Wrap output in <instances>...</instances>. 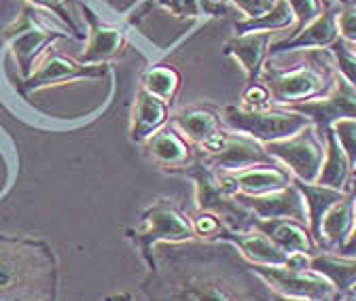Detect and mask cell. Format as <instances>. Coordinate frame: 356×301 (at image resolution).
Masks as SVG:
<instances>
[{
    "label": "cell",
    "instance_id": "83f0119b",
    "mask_svg": "<svg viewBox=\"0 0 356 301\" xmlns=\"http://www.w3.org/2000/svg\"><path fill=\"white\" fill-rule=\"evenodd\" d=\"M297 24L293 9L289 7L286 0H278V3L267 11L265 15L257 19H238L236 22V32L246 34V32H289Z\"/></svg>",
    "mask_w": 356,
    "mask_h": 301
},
{
    "label": "cell",
    "instance_id": "74e56055",
    "mask_svg": "<svg viewBox=\"0 0 356 301\" xmlns=\"http://www.w3.org/2000/svg\"><path fill=\"white\" fill-rule=\"evenodd\" d=\"M104 3L119 15H131L134 11H138V5L143 0H104Z\"/></svg>",
    "mask_w": 356,
    "mask_h": 301
},
{
    "label": "cell",
    "instance_id": "d6986e66",
    "mask_svg": "<svg viewBox=\"0 0 356 301\" xmlns=\"http://www.w3.org/2000/svg\"><path fill=\"white\" fill-rule=\"evenodd\" d=\"M276 42V32H246L232 36L222 54L234 58L246 74V85L257 83L265 62L270 60V49Z\"/></svg>",
    "mask_w": 356,
    "mask_h": 301
},
{
    "label": "cell",
    "instance_id": "e0dca14e",
    "mask_svg": "<svg viewBox=\"0 0 356 301\" xmlns=\"http://www.w3.org/2000/svg\"><path fill=\"white\" fill-rule=\"evenodd\" d=\"M238 202L244 204L257 221H272V219H293L307 225V208L299 193V189L293 185L272 191L265 195H240L236 193Z\"/></svg>",
    "mask_w": 356,
    "mask_h": 301
},
{
    "label": "cell",
    "instance_id": "ffe728a7",
    "mask_svg": "<svg viewBox=\"0 0 356 301\" xmlns=\"http://www.w3.org/2000/svg\"><path fill=\"white\" fill-rule=\"evenodd\" d=\"M354 197H356V189L352 187L350 191L343 193L339 202H335L327 210L316 238L321 250L346 254V248L354 234Z\"/></svg>",
    "mask_w": 356,
    "mask_h": 301
},
{
    "label": "cell",
    "instance_id": "836d02e7",
    "mask_svg": "<svg viewBox=\"0 0 356 301\" xmlns=\"http://www.w3.org/2000/svg\"><path fill=\"white\" fill-rule=\"evenodd\" d=\"M191 217V225H193V231H195V238L197 240H204V242H212L225 225L220 223V219H216L214 214L210 212H204V210H195Z\"/></svg>",
    "mask_w": 356,
    "mask_h": 301
},
{
    "label": "cell",
    "instance_id": "5bb4252c",
    "mask_svg": "<svg viewBox=\"0 0 356 301\" xmlns=\"http://www.w3.org/2000/svg\"><path fill=\"white\" fill-rule=\"evenodd\" d=\"M337 15H339V5H327L325 11L314 22H309L305 28L289 34L282 40H276L270 49V56L333 47L335 42L341 38L339 26H337Z\"/></svg>",
    "mask_w": 356,
    "mask_h": 301
},
{
    "label": "cell",
    "instance_id": "f546056e",
    "mask_svg": "<svg viewBox=\"0 0 356 301\" xmlns=\"http://www.w3.org/2000/svg\"><path fill=\"white\" fill-rule=\"evenodd\" d=\"M333 60H335V68H337V74L341 79H346L352 88L356 90V56L352 51V47L348 45L346 40H337L333 47H329Z\"/></svg>",
    "mask_w": 356,
    "mask_h": 301
},
{
    "label": "cell",
    "instance_id": "6da1fadb",
    "mask_svg": "<svg viewBox=\"0 0 356 301\" xmlns=\"http://www.w3.org/2000/svg\"><path fill=\"white\" fill-rule=\"evenodd\" d=\"M149 301H272V291L227 242H183L155 248L143 282Z\"/></svg>",
    "mask_w": 356,
    "mask_h": 301
},
{
    "label": "cell",
    "instance_id": "3957f363",
    "mask_svg": "<svg viewBox=\"0 0 356 301\" xmlns=\"http://www.w3.org/2000/svg\"><path fill=\"white\" fill-rule=\"evenodd\" d=\"M68 36L74 38L70 32L60 28L49 13L38 11L32 5H24L17 19L3 30V40L13 51L22 79H28L34 72L40 58L54 47L56 40Z\"/></svg>",
    "mask_w": 356,
    "mask_h": 301
},
{
    "label": "cell",
    "instance_id": "484cf974",
    "mask_svg": "<svg viewBox=\"0 0 356 301\" xmlns=\"http://www.w3.org/2000/svg\"><path fill=\"white\" fill-rule=\"evenodd\" d=\"M295 187L299 189V193H301V197L305 202L307 227H309V234L314 236V240H316L323 217L335 202H339L343 197L346 191H337V189H331V187H325V185H318V183H301V181H295Z\"/></svg>",
    "mask_w": 356,
    "mask_h": 301
},
{
    "label": "cell",
    "instance_id": "ab89813d",
    "mask_svg": "<svg viewBox=\"0 0 356 301\" xmlns=\"http://www.w3.org/2000/svg\"><path fill=\"white\" fill-rule=\"evenodd\" d=\"M272 301H312V299H305V297H289V295H282V293H274L272 291Z\"/></svg>",
    "mask_w": 356,
    "mask_h": 301
},
{
    "label": "cell",
    "instance_id": "ba28073f",
    "mask_svg": "<svg viewBox=\"0 0 356 301\" xmlns=\"http://www.w3.org/2000/svg\"><path fill=\"white\" fill-rule=\"evenodd\" d=\"M252 272L267 284L270 291L289 297H305L312 301H323L337 295V291L327 278L309 270V257L305 254H291L286 266H276V268L252 266Z\"/></svg>",
    "mask_w": 356,
    "mask_h": 301
},
{
    "label": "cell",
    "instance_id": "1f68e13d",
    "mask_svg": "<svg viewBox=\"0 0 356 301\" xmlns=\"http://www.w3.org/2000/svg\"><path fill=\"white\" fill-rule=\"evenodd\" d=\"M24 3H26V5H32V7L38 9V11H44V13H49V15H56L58 22H62L66 28H70V32H72V36H74L76 40L83 38V34L79 32L76 24L72 22L70 13H68V9H66V0H24Z\"/></svg>",
    "mask_w": 356,
    "mask_h": 301
},
{
    "label": "cell",
    "instance_id": "7bdbcfd3",
    "mask_svg": "<svg viewBox=\"0 0 356 301\" xmlns=\"http://www.w3.org/2000/svg\"><path fill=\"white\" fill-rule=\"evenodd\" d=\"M352 187L356 189V165L352 168V183H350V189H352Z\"/></svg>",
    "mask_w": 356,
    "mask_h": 301
},
{
    "label": "cell",
    "instance_id": "277c9868",
    "mask_svg": "<svg viewBox=\"0 0 356 301\" xmlns=\"http://www.w3.org/2000/svg\"><path fill=\"white\" fill-rule=\"evenodd\" d=\"M127 238L134 240V246L140 250L149 270L155 266V248L159 244H183L197 240L191 217L172 200H157L149 206L143 212L138 227L127 229Z\"/></svg>",
    "mask_w": 356,
    "mask_h": 301
},
{
    "label": "cell",
    "instance_id": "4316f807",
    "mask_svg": "<svg viewBox=\"0 0 356 301\" xmlns=\"http://www.w3.org/2000/svg\"><path fill=\"white\" fill-rule=\"evenodd\" d=\"M181 85H183L181 72L170 64L151 66L140 76V88L153 94L155 98H159L161 102H165L168 106L174 104L178 92H181Z\"/></svg>",
    "mask_w": 356,
    "mask_h": 301
},
{
    "label": "cell",
    "instance_id": "cb8c5ba5",
    "mask_svg": "<svg viewBox=\"0 0 356 301\" xmlns=\"http://www.w3.org/2000/svg\"><path fill=\"white\" fill-rule=\"evenodd\" d=\"M309 270L327 278L337 295H348L356 284V254L346 257L329 250H318L309 257Z\"/></svg>",
    "mask_w": 356,
    "mask_h": 301
},
{
    "label": "cell",
    "instance_id": "7402d4cb",
    "mask_svg": "<svg viewBox=\"0 0 356 301\" xmlns=\"http://www.w3.org/2000/svg\"><path fill=\"white\" fill-rule=\"evenodd\" d=\"M170 123V106L149 94L147 90L138 88L136 100H134V113L129 123V138L136 145H145L153 134Z\"/></svg>",
    "mask_w": 356,
    "mask_h": 301
},
{
    "label": "cell",
    "instance_id": "4fadbf2b",
    "mask_svg": "<svg viewBox=\"0 0 356 301\" xmlns=\"http://www.w3.org/2000/svg\"><path fill=\"white\" fill-rule=\"evenodd\" d=\"M286 108H293L303 117H307L309 123L318 130V134H323L339 119H356V90L346 79L337 74L333 88L323 98L286 106Z\"/></svg>",
    "mask_w": 356,
    "mask_h": 301
},
{
    "label": "cell",
    "instance_id": "e575fe53",
    "mask_svg": "<svg viewBox=\"0 0 356 301\" xmlns=\"http://www.w3.org/2000/svg\"><path fill=\"white\" fill-rule=\"evenodd\" d=\"M270 106H274L272 96H270V92H267V88L261 81L246 85L244 92H242V102H240L242 111H265Z\"/></svg>",
    "mask_w": 356,
    "mask_h": 301
},
{
    "label": "cell",
    "instance_id": "ac0fdd59",
    "mask_svg": "<svg viewBox=\"0 0 356 301\" xmlns=\"http://www.w3.org/2000/svg\"><path fill=\"white\" fill-rule=\"evenodd\" d=\"M214 240L232 244L250 266H265V268H276V266H286L291 254L280 250L270 238H267L259 227H248V229H222Z\"/></svg>",
    "mask_w": 356,
    "mask_h": 301
},
{
    "label": "cell",
    "instance_id": "7a4b0ae2",
    "mask_svg": "<svg viewBox=\"0 0 356 301\" xmlns=\"http://www.w3.org/2000/svg\"><path fill=\"white\" fill-rule=\"evenodd\" d=\"M295 62L278 66L272 58L265 62L259 81L267 88L274 106H295L323 98L337 79L335 60L329 49L291 51Z\"/></svg>",
    "mask_w": 356,
    "mask_h": 301
},
{
    "label": "cell",
    "instance_id": "bcb514c9",
    "mask_svg": "<svg viewBox=\"0 0 356 301\" xmlns=\"http://www.w3.org/2000/svg\"><path fill=\"white\" fill-rule=\"evenodd\" d=\"M208 3H212V5H225L222 0H208Z\"/></svg>",
    "mask_w": 356,
    "mask_h": 301
},
{
    "label": "cell",
    "instance_id": "44dd1931",
    "mask_svg": "<svg viewBox=\"0 0 356 301\" xmlns=\"http://www.w3.org/2000/svg\"><path fill=\"white\" fill-rule=\"evenodd\" d=\"M170 123L181 132L195 149L210 143L218 136L225 125H222V115L214 106L208 104H191L185 108H178L170 115Z\"/></svg>",
    "mask_w": 356,
    "mask_h": 301
},
{
    "label": "cell",
    "instance_id": "7c38bea8",
    "mask_svg": "<svg viewBox=\"0 0 356 301\" xmlns=\"http://www.w3.org/2000/svg\"><path fill=\"white\" fill-rule=\"evenodd\" d=\"M83 19L87 22L89 36L85 42V49L79 58L83 64H108L113 58L121 56L127 47V28L119 24H108L98 17V13L85 5L83 0H74Z\"/></svg>",
    "mask_w": 356,
    "mask_h": 301
},
{
    "label": "cell",
    "instance_id": "d590c367",
    "mask_svg": "<svg viewBox=\"0 0 356 301\" xmlns=\"http://www.w3.org/2000/svg\"><path fill=\"white\" fill-rule=\"evenodd\" d=\"M337 26H339L341 40L354 45L356 42V0H348V3L339 5Z\"/></svg>",
    "mask_w": 356,
    "mask_h": 301
},
{
    "label": "cell",
    "instance_id": "52a82bcc",
    "mask_svg": "<svg viewBox=\"0 0 356 301\" xmlns=\"http://www.w3.org/2000/svg\"><path fill=\"white\" fill-rule=\"evenodd\" d=\"M263 147L274 161L291 172L295 181L316 183L325 159V138L312 123L289 138L267 143Z\"/></svg>",
    "mask_w": 356,
    "mask_h": 301
},
{
    "label": "cell",
    "instance_id": "60d3db41",
    "mask_svg": "<svg viewBox=\"0 0 356 301\" xmlns=\"http://www.w3.org/2000/svg\"><path fill=\"white\" fill-rule=\"evenodd\" d=\"M323 301H356L352 295H333L329 299H323Z\"/></svg>",
    "mask_w": 356,
    "mask_h": 301
},
{
    "label": "cell",
    "instance_id": "f6af8a7d",
    "mask_svg": "<svg viewBox=\"0 0 356 301\" xmlns=\"http://www.w3.org/2000/svg\"><path fill=\"white\" fill-rule=\"evenodd\" d=\"M348 295H352V297H354V299H356V284H354V286H352V288H350V293H348Z\"/></svg>",
    "mask_w": 356,
    "mask_h": 301
},
{
    "label": "cell",
    "instance_id": "7dc6e473",
    "mask_svg": "<svg viewBox=\"0 0 356 301\" xmlns=\"http://www.w3.org/2000/svg\"><path fill=\"white\" fill-rule=\"evenodd\" d=\"M348 45H350V42H348ZM352 47V51H354V56H356V42H354V45H350Z\"/></svg>",
    "mask_w": 356,
    "mask_h": 301
},
{
    "label": "cell",
    "instance_id": "8fae6325",
    "mask_svg": "<svg viewBox=\"0 0 356 301\" xmlns=\"http://www.w3.org/2000/svg\"><path fill=\"white\" fill-rule=\"evenodd\" d=\"M49 268L30 244L0 238V301H15L28 291L32 270Z\"/></svg>",
    "mask_w": 356,
    "mask_h": 301
},
{
    "label": "cell",
    "instance_id": "30bf717a",
    "mask_svg": "<svg viewBox=\"0 0 356 301\" xmlns=\"http://www.w3.org/2000/svg\"><path fill=\"white\" fill-rule=\"evenodd\" d=\"M108 72V64H83L79 60L66 58L54 47L40 58L34 72L22 81V94L30 96L47 88H58L64 83L85 81V79H102Z\"/></svg>",
    "mask_w": 356,
    "mask_h": 301
},
{
    "label": "cell",
    "instance_id": "2e32d148",
    "mask_svg": "<svg viewBox=\"0 0 356 301\" xmlns=\"http://www.w3.org/2000/svg\"><path fill=\"white\" fill-rule=\"evenodd\" d=\"M145 155L161 170L168 172H176V174H183V172L195 163V159L200 157V151L176 130L172 123H168L165 127L157 134H153L145 145Z\"/></svg>",
    "mask_w": 356,
    "mask_h": 301
},
{
    "label": "cell",
    "instance_id": "9c48e42d",
    "mask_svg": "<svg viewBox=\"0 0 356 301\" xmlns=\"http://www.w3.org/2000/svg\"><path fill=\"white\" fill-rule=\"evenodd\" d=\"M197 151L202 159L216 172H238L252 165L276 163L261 143L246 134L232 132L227 127Z\"/></svg>",
    "mask_w": 356,
    "mask_h": 301
},
{
    "label": "cell",
    "instance_id": "f1b7e54d",
    "mask_svg": "<svg viewBox=\"0 0 356 301\" xmlns=\"http://www.w3.org/2000/svg\"><path fill=\"white\" fill-rule=\"evenodd\" d=\"M149 3L161 7L172 17L181 22H189V24L220 15L227 9V5H212L208 0H149Z\"/></svg>",
    "mask_w": 356,
    "mask_h": 301
},
{
    "label": "cell",
    "instance_id": "5b68a950",
    "mask_svg": "<svg viewBox=\"0 0 356 301\" xmlns=\"http://www.w3.org/2000/svg\"><path fill=\"white\" fill-rule=\"evenodd\" d=\"M183 174L187 179L193 181L195 185V206L197 210L210 212L216 219H220V223L227 229H248L254 225V217L252 212L238 202V197L234 193L227 191V187L222 185L218 172L214 168H210L202 155L195 159L193 165H189Z\"/></svg>",
    "mask_w": 356,
    "mask_h": 301
},
{
    "label": "cell",
    "instance_id": "8992f818",
    "mask_svg": "<svg viewBox=\"0 0 356 301\" xmlns=\"http://www.w3.org/2000/svg\"><path fill=\"white\" fill-rule=\"evenodd\" d=\"M222 125L232 132L246 134L261 145L289 138L309 125V119L286 106H270L265 111H242L240 106H227Z\"/></svg>",
    "mask_w": 356,
    "mask_h": 301
},
{
    "label": "cell",
    "instance_id": "8d00e7d4",
    "mask_svg": "<svg viewBox=\"0 0 356 301\" xmlns=\"http://www.w3.org/2000/svg\"><path fill=\"white\" fill-rule=\"evenodd\" d=\"M227 7H234L242 19H257L270 11L278 0H222Z\"/></svg>",
    "mask_w": 356,
    "mask_h": 301
},
{
    "label": "cell",
    "instance_id": "4dcf8cb0",
    "mask_svg": "<svg viewBox=\"0 0 356 301\" xmlns=\"http://www.w3.org/2000/svg\"><path fill=\"white\" fill-rule=\"evenodd\" d=\"M329 130L337 138L339 147L343 149L346 157L350 159L352 168L356 165V119H339Z\"/></svg>",
    "mask_w": 356,
    "mask_h": 301
},
{
    "label": "cell",
    "instance_id": "f35d334b",
    "mask_svg": "<svg viewBox=\"0 0 356 301\" xmlns=\"http://www.w3.org/2000/svg\"><path fill=\"white\" fill-rule=\"evenodd\" d=\"M356 254V197H354V234H352V240L346 248V257H354Z\"/></svg>",
    "mask_w": 356,
    "mask_h": 301
},
{
    "label": "cell",
    "instance_id": "9a60e30c",
    "mask_svg": "<svg viewBox=\"0 0 356 301\" xmlns=\"http://www.w3.org/2000/svg\"><path fill=\"white\" fill-rule=\"evenodd\" d=\"M222 185L227 187L229 193H240V195H265L272 191H280L289 185L295 183L293 174L276 163H263V165H252L246 170L238 172H218Z\"/></svg>",
    "mask_w": 356,
    "mask_h": 301
},
{
    "label": "cell",
    "instance_id": "d4e9b609",
    "mask_svg": "<svg viewBox=\"0 0 356 301\" xmlns=\"http://www.w3.org/2000/svg\"><path fill=\"white\" fill-rule=\"evenodd\" d=\"M323 138H325V159H323V168H321L316 183L337 189V191H350V183H352L350 159L346 157L343 149L339 147L331 130H325Z\"/></svg>",
    "mask_w": 356,
    "mask_h": 301
},
{
    "label": "cell",
    "instance_id": "603a6c76",
    "mask_svg": "<svg viewBox=\"0 0 356 301\" xmlns=\"http://www.w3.org/2000/svg\"><path fill=\"white\" fill-rule=\"evenodd\" d=\"M254 227H259L286 254L312 257L321 250L305 223H299L293 219H272V221H254Z\"/></svg>",
    "mask_w": 356,
    "mask_h": 301
},
{
    "label": "cell",
    "instance_id": "ee69618b",
    "mask_svg": "<svg viewBox=\"0 0 356 301\" xmlns=\"http://www.w3.org/2000/svg\"><path fill=\"white\" fill-rule=\"evenodd\" d=\"M327 5H341V3H348V0H325Z\"/></svg>",
    "mask_w": 356,
    "mask_h": 301
},
{
    "label": "cell",
    "instance_id": "b9f144b4",
    "mask_svg": "<svg viewBox=\"0 0 356 301\" xmlns=\"http://www.w3.org/2000/svg\"><path fill=\"white\" fill-rule=\"evenodd\" d=\"M111 301H131V295H129V293H121V295L113 297Z\"/></svg>",
    "mask_w": 356,
    "mask_h": 301
},
{
    "label": "cell",
    "instance_id": "d6a6232c",
    "mask_svg": "<svg viewBox=\"0 0 356 301\" xmlns=\"http://www.w3.org/2000/svg\"><path fill=\"white\" fill-rule=\"evenodd\" d=\"M286 3H289V7L293 9L295 19H297L295 28H293L289 34H293V32L305 28L309 22H314V19L325 11V7H327L325 0H286Z\"/></svg>",
    "mask_w": 356,
    "mask_h": 301
}]
</instances>
